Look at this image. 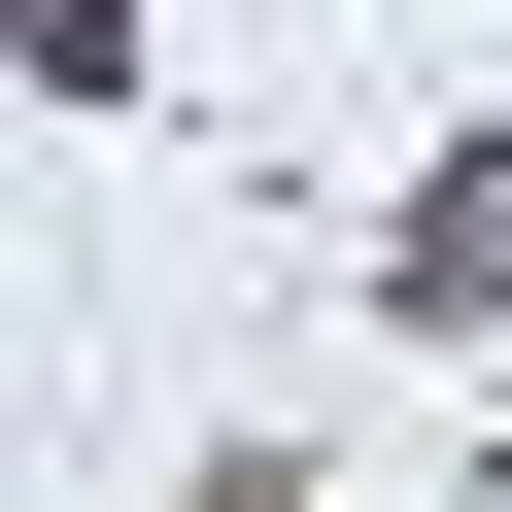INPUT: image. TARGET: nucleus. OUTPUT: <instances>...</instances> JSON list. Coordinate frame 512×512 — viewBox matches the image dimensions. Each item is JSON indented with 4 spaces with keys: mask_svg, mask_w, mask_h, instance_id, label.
Segmentation results:
<instances>
[{
    "mask_svg": "<svg viewBox=\"0 0 512 512\" xmlns=\"http://www.w3.org/2000/svg\"><path fill=\"white\" fill-rule=\"evenodd\" d=\"M103 35H137V0H0V69H103Z\"/></svg>",
    "mask_w": 512,
    "mask_h": 512,
    "instance_id": "1",
    "label": "nucleus"
}]
</instances>
